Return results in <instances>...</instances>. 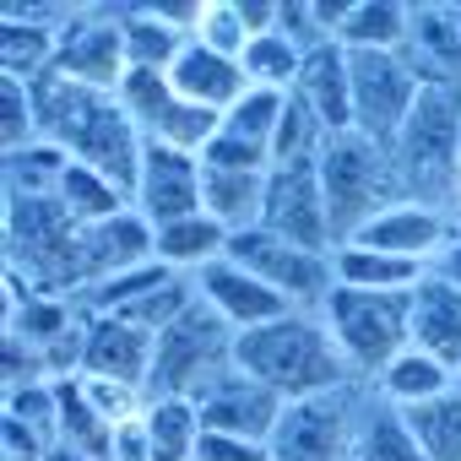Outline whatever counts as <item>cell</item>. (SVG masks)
Segmentation results:
<instances>
[{"instance_id":"obj_31","label":"cell","mask_w":461,"mask_h":461,"mask_svg":"<svg viewBox=\"0 0 461 461\" xmlns=\"http://www.w3.org/2000/svg\"><path fill=\"white\" fill-rule=\"evenodd\" d=\"M407 23H412V6H396V0H353V17H348L337 44L342 50H402Z\"/></svg>"},{"instance_id":"obj_40","label":"cell","mask_w":461,"mask_h":461,"mask_svg":"<svg viewBox=\"0 0 461 461\" xmlns=\"http://www.w3.org/2000/svg\"><path fill=\"white\" fill-rule=\"evenodd\" d=\"M114 461H152V439H147V412L114 429Z\"/></svg>"},{"instance_id":"obj_30","label":"cell","mask_w":461,"mask_h":461,"mask_svg":"<svg viewBox=\"0 0 461 461\" xmlns=\"http://www.w3.org/2000/svg\"><path fill=\"white\" fill-rule=\"evenodd\" d=\"M304 44L294 39V33H283V28H272V33H261V39H250V50H245V82L250 87H272V93H294V82H299V71H304Z\"/></svg>"},{"instance_id":"obj_28","label":"cell","mask_w":461,"mask_h":461,"mask_svg":"<svg viewBox=\"0 0 461 461\" xmlns=\"http://www.w3.org/2000/svg\"><path fill=\"white\" fill-rule=\"evenodd\" d=\"M201 407L190 396H152L147 402V439H152V461H195L201 450Z\"/></svg>"},{"instance_id":"obj_25","label":"cell","mask_w":461,"mask_h":461,"mask_svg":"<svg viewBox=\"0 0 461 461\" xmlns=\"http://www.w3.org/2000/svg\"><path fill=\"white\" fill-rule=\"evenodd\" d=\"M331 272H337V288H358V294H412L434 267L402 261V256H385V250H364V245H337L331 250Z\"/></svg>"},{"instance_id":"obj_29","label":"cell","mask_w":461,"mask_h":461,"mask_svg":"<svg viewBox=\"0 0 461 461\" xmlns=\"http://www.w3.org/2000/svg\"><path fill=\"white\" fill-rule=\"evenodd\" d=\"M55 201H60V212H66L77 228H93V222H104V217H120V212L131 206V195H125L114 179H104L98 168H87V163H71V168L60 174V190H55Z\"/></svg>"},{"instance_id":"obj_21","label":"cell","mask_w":461,"mask_h":461,"mask_svg":"<svg viewBox=\"0 0 461 461\" xmlns=\"http://www.w3.org/2000/svg\"><path fill=\"white\" fill-rule=\"evenodd\" d=\"M407 337L418 353L439 358L445 369L461 364V288L445 283L439 272H429L412 288V315H407Z\"/></svg>"},{"instance_id":"obj_1","label":"cell","mask_w":461,"mask_h":461,"mask_svg":"<svg viewBox=\"0 0 461 461\" xmlns=\"http://www.w3.org/2000/svg\"><path fill=\"white\" fill-rule=\"evenodd\" d=\"M39 93V120H44V141H55L71 163L98 168L104 179H114L125 195H136V174H141V131L125 114L120 93H93L60 77L33 82Z\"/></svg>"},{"instance_id":"obj_36","label":"cell","mask_w":461,"mask_h":461,"mask_svg":"<svg viewBox=\"0 0 461 461\" xmlns=\"http://www.w3.org/2000/svg\"><path fill=\"white\" fill-rule=\"evenodd\" d=\"M0 141H6V152H23V147H39L44 141V120H39L33 82L0 77Z\"/></svg>"},{"instance_id":"obj_17","label":"cell","mask_w":461,"mask_h":461,"mask_svg":"<svg viewBox=\"0 0 461 461\" xmlns=\"http://www.w3.org/2000/svg\"><path fill=\"white\" fill-rule=\"evenodd\" d=\"M152 353H158V337H152V331H141V326H131V321H120V315H87L82 375L147 391V380H152Z\"/></svg>"},{"instance_id":"obj_35","label":"cell","mask_w":461,"mask_h":461,"mask_svg":"<svg viewBox=\"0 0 461 461\" xmlns=\"http://www.w3.org/2000/svg\"><path fill=\"white\" fill-rule=\"evenodd\" d=\"M326 141H331V131L299 98H288V114H283V125L272 136V168H310V163H321Z\"/></svg>"},{"instance_id":"obj_16","label":"cell","mask_w":461,"mask_h":461,"mask_svg":"<svg viewBox=\"0 0 461 461\" xmlns=\"http://www.w3.org/2000/svg\"><path fill=\"white\" fill-rule=\"evenodd\" d=\"M131 206H136L152 228L179 222V217H195V212H201V158L174 152V147H147V152H141V174H136Z\"/></svg>"},{"instance_id":"obj_3","label":"cell","mask_w":461,"mask_h":461,"mask_svg":"<svg viewBox=\"0 0 461 461\" xmlns=\"http://www.w3.org/2000/svg\"><path fill=\"white\" fill-rule=\"evenodd\" d=\"M391 174L402 201H423V206H445L456 195V174H461V93L456 87H423L396 147H391Z\"/></svg>"},{"instance_id":"obj_19","label":"cell","mask_w":461,"mask_h":461,"mask_svg":"<svg viewBox=\"0 0 461 461\" xmlns=\"http://www.w3.org/2000/svg\"><path fill=\"white\" fill-rule=\"evenodd\" d=\"M402 60L418 77V87H456L461 93V28H456V6H412Z\"/></svg>"},{"instance_id":"obj_18","label":"cell","mask_w":461,"mask_h":461,"mask_svg":"<svg viewBox=\"0 0 461 461\" xmlns=\"http://www.w3.org/2000/svg\"><path fill=\"white\" fill-rule=\"evenodd\" d=\"M60 28H66L60 6H6V23H0V77L44 82L55 71Z\"/></svg>"},{"instance_id":"obj_8","label":"cell","mask_w":461,"mask_h":461,"mask_svg":"<svg viewBox=\"0 0 461 461\" xmlns=\"http://www.w3.org/2000/svg\"><path fill=\"white\" fill-rule=\"evenodd\" d=\"M358 391L364 385L288 402V412L267 445L272 461H353V434H358V412H364Z\"/></svg>"},{"instance_id":"obj_45","label":"cell","mask_w":461,"mask_h":461,"mask_svg":"<svg viewBox=\"0 0 461 461\" xmlns=\"http://www.w3.org/2000/svg\"><path fill=\"white\" fill-rule=\"evenodd\" d=\"M456 179H461V174H456Z\"/></svg>"},{"instance_id":"obj_22","label":"cell","mask_w":461,"mask_h":461,"mask_svg":"<svg viewBox=\"0 0 461 461\" xmlns=\"http://www.w3.org/2000/svg\"><path fill=\"white\" fill-rule=\"evenodd\" d=\"M168 82H174V93L185 98V104H201V109H212V114H228L245 93H250V82H245V66L240 60H228V55H212L206 44H185V55L174 60V71H168Z\"/></svg>"},{"instance_id":"obj_44","label":"cell","mask_w":461,"mask_h":461,"mask_svg":"<svg viewBox=\"0 0 461 461\" xmlns=\"http://www.w3.org/2000/svg\"><path fill=\"white\" fill-rule=\"evenodd\" d=\"M456 28H461V6H456Z\"/></svg>"},{"instance_id":"obj_43","label":"cell","mask_w":461,"mask_h":461,"mask_svg":"<svg viewBox=\"0 0 461 461\" xmlns=\"http://www.w3.org/2000/svg\"><path fill=\"white\" fill-rule=\"evenodd\" d=\"M450 391H456V396H461V364H456V369H450Z\"/></svg>"},{"instance_id":"obj_38","label":"cell","mask_w":461,"mask_h":461,"mask_svg":"<svg viewBox=\"0 0 461 461\" xmlns=\"http://www.w3.org/2000/svg\"><path fill=\"white\" fill-rule=\"evenodd\" d=\"M179 93H174V82H168V71H125V82H120V104H125V114L136 120V131H141V141H147V125L174 104Z\"/></svg>"},{"instance_id":"obj_4","label":"cell","mask_w":461,"mask_h":461,"mask_svg":"<svg viewBox=\"0 0 461 461\" xmlns=\"http://www.w3.org/2000/svg\"><path fill=\"white\" fill-rule=\"evenodd\" d=\"M407 315H412V294H358V288H337L321 304V321H326V331H331V342L348 358V369H353L358 385H375L385 375V364L412 348Z\"/></svg>"},{"instance_id":"obj_14","label":"cell","mask_w":461,"mask_h":461,"mask_svg":"<svg viewBox=\"0 0 461 461\" xmlns=\"http://www.w3.org/2000/svg\"><path fill=\"white\" fill-rule=\"evenodd\" d=\"M456 240V222L445 206H423V201H391L380 217H369L348 245H364V250H385V256H402V261H423L434 267L445 256V245Z\"/></svg>"},{"instance_id":"obj_15","label":"cell","mask_w":461,"mask_h":461,"mask_svg":"<svg viewBox=\"0 0 461 461\" xmlns=\"http://www.w3.org/2000/svg\"><path fill=\"white\" fill-rule=\"evenodd\" d=\"M152 261V222L125 206L120 217H104L93 228H77V272H82V294L120 277V272H136ZM77 294V299H82Z\"/></svg>"},{"instance_id":"obj_32","label":"cell","mask_w":461,"mask_h":461,"mask_svg":"<svg viewBox=\"0 0 461 461\" xmlns=\"http://www.w3.org/2000/svg\"><path fill=\"white\" fill-rule=\"evenodd\" d=\"M66 168H71V158H66L55 141L6 152V195H12V201H44V195L60 190V174H66Z\"/></svg>"},{"instance_id":"obj_12","label":"cell","mask_w":461,"mask_h":461,"mask_svg":"<svg viewBox=\"0 0 461 461\" xmlns=\"http://www.w3.org/2000/svg\"><path fill=\"white\" fill-rule=\"evenodd\" d=\"M261 228L272 240H288L299 250H321L331 256V217H326V195H321V163L310 168H272L267 174V212Z\"/></svg>"},{"instance_id":"obj_5","label":"cell","mask_w":461,"mask_h":461,"mask_svg":"<svg viewBox=\"0 0 461 461\" xmlns=\"http://www.w3.org/2000/svg\"><path fill=\"white\" fill-rule=\"evenodd\" d=\"M321 195H326V217H331V240L348 245L369 217H380L391 201H402L391 152L364 141L358 131L331 136L321 152Z\"/></svg>"},{"instance_id":"obj_34","label":"cell","mask_w":461,"mask_h":461,"mask_svg":"<svg viewBox=\"0 0 461 461\" xmlns=\"http://www.w3.org/2000/svg\"><path fill=\"white\" fill-rule=\"evenodd\" d=\"M402 418L412 423V434H418V445H423L429 461H461V396L456 391L434 396L423 407H407Z\"/></svg>"},{"instance_id":"obj_41","label":"cell","mask_w":461,"mask_h":461,"mask_svg":"<svg viewBox=\"0 0 461 461\" xmlns=\"http://www.w3.org/2000/svg\"><path fill=\"white\" fill-rule=\"evenodd\" d=\"M434 272H439L445 283H456V288H461V234H456V240L445 245V256L434 261Z\"/></svg>"},{"instance_id":"obj_24","label":"cell","mask_w":461,"mask_h":461,"mask_svg":"<svg viewBox=\"0 0 461 461\" xmlns=\"http://www.w3.org/2000/svg\"><path fill=\"white\" fill-rule=\"evenodd\" d=\"M222 256H228V228L212 222L206 212L152 228V261H163V267L179 272V277H201V272L217 267Z\"/></svg>"},{"instance_id":"obj_20","label":"cell","mask_w":461,"mask_h":461,"mask_svg":"<svg viewBox=\"0 0 461 461\" xmlns=\"http://www.w3.org/2000/svg\"><path fill=\"white\" fill-rule=\"evenodd\" d=\"M294 98H299L331 136L353 131V71H348V50H342L337 39H326V44H315V50L304 55V71H299V82H294Z\"/></svg>"},{"instance_id":"obj_39","label":"cell","mask_w":461,"mask_h":461,"mask_svg":"<svg viewBox=\"0 0 461 461\" xmlns=\"http://www.w3.org/2000/svg\"><path fill=\"white\" fill-rule=\"evenodd\" d=\"M195 461H272V450H267V445H250V439H234V434H212V429H206Z\"/></svg>"},{"instance_id":"obj_37","label":"cell","mask_w":461,"mask_h":461,"mask_svg":"<svg viewBox=\"0 0 461 461\" xmlns=\"http://www.w3.org/2000/svg\"><path fill=\"white\" fill-rule=\"evenodd\" d=\"M190 39L206 44L212 55H228V60H245V50H250V28H245V17H240L234 0H201Z\"/></svg>"},{"instance_id":"obj_27","label":"cell","mask_w":461,"mask_h":461,"mask_svg":"<svg viewBox=\"0 0 461 461\" xmlns=\"http://www.w3.org/2000/svg\"><path fill=\"white\" fill-rule=\"evenodd\" d=\"M353 461H429L412 423L391 407V402H364L358 412V434H353Z\"/></svg>"},{"instance_id":"obj_26","label":"cell","mask_w":461,"mask_h":461,"mask_svg":"<svg viewBox=\"0 0 461 461\" xmlns=\"http://www.w3.org/2000/svg\"><path fill=\"white\" fill-rule=\"evenodd\" d=\"M369 391H375L380 402H391L396 412H407V407H423V402H434V396H450V369H445L439 358L407 348V353H396V358L385 364V375H380Z\"/></svg>"},{"instance_id":"obj_7","label":"cell","mask_w":461,"mask_h":461,"mask_svg":"<svg viewBox=\"0 0 461 461\" xmlns=\"http://www.w3.org/2000/svg\"><path fill=\"white\" fill-rule=\"evenodd\" d=\"M348 71H353V131L391 152L423 93L418 77L407 71L402 50H348Z\"/></svg>"},{"instance_id":"obj_10","label":"cell","mask_w":461,"mask_h":461,"mask_svg":"<svg viewBox=\"0 0 461 461\" xmlns=\"http://www.w3.org/2000/svg\"><path fill=\"white\" fill-rule=\"evenodd\" d=\"M190 402L201 407V423L212 434H234V439H250V445H272V434H277V423L288 412V402L272 385H261L256 375H245L240 364H228Z\"/></svg>"},{"instance_id":"obj_6","label":"cell","mask_w":461,"mask_h":461,"mask_svg":"<svg viewBox=\"0 0 461 461\" xmlns=\"http://www.w3.org/2000/svg\"><path fill=\"white\" fill-rule=\"evenodd\" d=\"M228 364H234V331H228V326L195 299L190 315H179L168 331H158L147 396H195V391L212 385Z\"/></svg>"},{"instance_id":"obj_2","label":"cell","mask_w":461,"mask_h":461,"mask_svg":"<svg viewBox=\"0 0 461 461\" xmlns=\"http://www.w3.org/2000/svg\"><path fill=\"white\" fill-rule=\"evenodd\" d=\"M234 364L245 375H256L261 385H272L283 402H304V396L358 385L348 358L337 353L321 310H288L283 321L234 337Z\"/></svg>"},{"instance_id":"obj_23","label":"cell","mask_w":461,"mask_h":461,"mask_svg":"<svg viewBox=\"0 0 461 461\" xmlns=\"http://www.w3.org/2000/svg\"><path fill=\"white\" fill-rule=\"evenodd\" d=\"M201 212L228 228V240L250 234V228H261V212H267V174L201 163Z\"/></svg>"},{"instance_id":"obj_13","label":"cell","mask_w":461,"mask_h":461,"mask_svg":"<svg viewBox=\"0 0 461 461\" xmlns=\"http://www.w3.org/2000/svg\"><path fill=\"white\" fill-rule=\"evenodd\" d=\"M195 283V299L234 331V337H245V331H256V326H272V321H283L294 304L272 288V283H261L256 272H245L240 261H217V267H206L201 277H190Z\"/></svg>"},{"instance_id":"obj_42","label":"cell","mask_w":461,"mask_h":461,"mask_svg":"<svg viewBox=\"0 0 461 461\" xmlns=\"http://www.w3.org/2000/svg\"><path fill=\"white\" fill-rule=\"evenodd\" d=\"M50 461H87V456H77V450H60V445H55V450H50Z\"/></svg>"},{"instance_id":"obj_9","label":"cell","mask_w":461,"mask_h":461,"mask_svg":"<svg viewBox=\"0 0 461 461\" xmlns=\"http://www.w3.org/2000/svg\"><path fill=\"white\" fill-rule=\"evenodd\" d=\"M228 261H240L245 272H256L261 283H272L294 310H321V304L337 294L331 256L299 250V245H288V240H272L267 228H250V234L228 240Z\"/></svg>"},{"instance_id":"obj_33","label":"cell","mask_w":461,"mask_h":461,"mask_svg":"<svg viewBox=\"0 0 461 461\" xmlns=\"http://www.w3.org/2000/svg\"><path fill=\"white\" fill-rule=\"evenodd\" d=\"M288 98L294 93H272V87H250L234 109L222 114V136H234V141H250L261 152H272V136L288 114Z\"/></svg>"},{"instance_id":"obj_11","label":"cell","mask_w":461,"mask_h":461,"mask_svg":"<svg viewBox=\"0 0 461 461\" xmlns=\"http://www.w3.org/2000/svg\"><path fill=\"white\" fill-rule=\"evenodd\" d=\"M125 71H131V55H125V28H120V17H98V12L66 17L60 50H55V71H50V77L77 82V87H93V93H120Z\"/></svg>"}]
</instances>
